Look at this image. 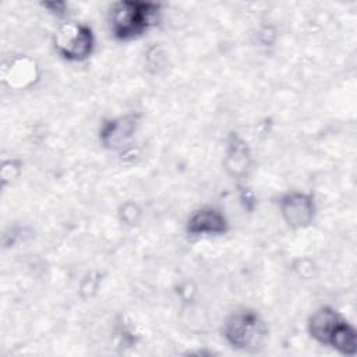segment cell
<instances>
[{"label": "cell", "instance_id": "5", "mask_svg": "<svg viewBox=\"0 0 357 357\" xmlns=\"http://www.w3.org/2000/svg\"><path fill=\"white\" fill-rule=\"evenodd\" d=\"M139 126V114L126 113L105 120L99 130V141L106 149L117 151L128 144Z\"/></svg>", "mask_w": 357, "mask_h": 357}, {"label": "cell", "instance_id": "8", "mask_svg": "<svg viewBox=\"0 0 357 357\" xmlns=\"http://www.w3.org/2000/svg\"><path fill=\"white\" fill-rule=\"evenodd\" d=\"M344 318L332 307L322 305L315 310L308 319V333L314 340L324 346H329L332 335Z\"/></svg>", "mask_w": 357, "mask_h": 357}, {"label": "cell", "instance_id": "7", "mask_svg": "<svg viewBox=\"0 0 357 357\" xmlns=\"http://www.w3.org/2000/svg\"><path fill=\"white\" fill-rule=\"evenodd\" d=\"M223 165L227 173L236 178L244 177L251 167L250 148L247 142L236 132H231L227 138Z\"/></svg>", "mask_w": 357, "mask_h": 357}, {"label": "cell", "instance_id": "3", "mask_svg": "<svg viewBox=\"0 0 357 357\" xmlns=\"http://www.w3.org/2000/svg\"><path fill=\"white\" fill-rule=\"evenodd\" d=\"M56 52L68 61L86 60L95 47L92 28L77 21H66L54 32L53 38Z\"/></svg>", "mask_w": 357, "mask_h": 357}, {"label": "cell", "instance_id": "10", "mask_svg": "<svg viewBox=\"0 0 357 357\" xmlns=\"http://www.w3.org/2000/svg\"><path fill=\"white\" fill-rule=\"evenodd\" d=\"M46 8H50V13L56 14L57 17H63L66 15V3H45L43 4Z\"/></svg>", "mask_w": 357, "mask_h": 357}, {"label": "cell", "instance_id": "6", "mask_svg": "<svg viewBox=\"0 0 357 357\" xmlns=\"http://www.w3.org/2000/svg\"><path fill=\"white\" fill-rule=\"evenodd\" d=\"M185 230L191 237L220 236L229 230V222L220 209L204 206L188 218Z\"/></svg>", "mask_w": 357, "mask_h": 357}, {"label": "cell", "instance_id": "2", "mask_svg": "<svg viewBox=\"0 0 357 357\" xmlns=\"http://www.w3.org/2000/svg\"><path fill=\"white\" fill-rule=\"evenodd\" d=\"M222 336L234 349L255 351L268 337V325L255 310L240 308L223 321Z\"/></svg>", "mask_w": 357, "mask_h": 357}, {"label": "cell", "instance_id": "9", "mask_svg": "<svg viewBox=\"0 0 357 357\" xmlns=\"http://www.w3.org/2000/svg\"><path fill=\"white\" fill-rule=\"evenodd\" d=\"M36 78L35 61L26 57H17L8 67L4 68V79L10 86L25 88L31 85Z\"/></svg>", "mask_w": 357, "mask_h": 357}, {"label": "cell", "instance_id": "4", "mask_svg": "<svg viewBox=\"0 0 357 357\" xmlns=\"http://www.w3.org/2000/svg\"><path fill=\"white\" fill-rule=\"evenodd\" d=\"M278 205L284 223L291 229H304L314 222L317 205L311 194L290 191L279 198Z\"/></svg>", "mask_w": 357, "mask_h": 357}, {"label": "cell", "instance_id": "1", "mask_svg": "<svg viewBox=\"0 0 357 357\" xmlns=\"http://www.w3.org/2000/svg\"><path fill=\"white\" fill-rule=\"evenodd\" d=\"M160 4L148 1L123 0L112 4L109 11V26L117 40H132L142 36L158 24Z\"/></svg>", "mask_w": 357, "mask_h": 357}]
</instances>
